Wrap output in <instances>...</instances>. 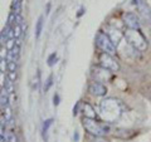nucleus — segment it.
I'll return each mask as SVG.
<instances>
[{
	"label": "nucleus",
	"instance_id": "f8f14e48",
	"mask_svg": "<svg viewBox=\"0 0 151 142\" xmlns=\"http://www.w3.org/2000/svg\"><path fill=\"white\" fill-rule=\"evenodd\" d=\"M0 101H1V108H3V110L5 107H8L9 99H8V92H6L5 88H1V96H0Z\"/></svg>",
	"mask_w": 151,
	"mask_h": 142
},
{
	"label": "nucleus",
	"instance_id": "f3484780",
	"mask_svg": "<svg viewBox=\"0 0 151 142\" xmlns=\"http://www.w3.org/2000/svg\"><path fill=\"white\" fill-rule=\"evenodd\" d=\"M52 84H53V75L50 74L49 77H48V79H47V84L44 86V91H48V89L50 88Z\"/></svg>",
	"mask_w": 151,
	"mask_h": 142
},
{
	"label": "nucleus",
	"instance_id": "412c9836",
	"mask_svg": "<svg viewBox=\"0 0 151 142\" xmlns=\"http://www.w3.org/2000/svg\"><path fill=\"white\" fill-rule=\"evenodd\" d=\"M6 55H8V53H6V47L1 45V53H0V58H1V59H5Z\"/></svg>",
	"mask_w": 151,
	"mask_h": 142
},
{
	"label": "nucleus",
	"instance_id": "b1692460",
	"mask_svg": "<svg viewBox=\"0 0 151 142\" xmlns=\"http://www.w3.org/2000/svg\"><path fill=\"white\" fill-rule=\"evenodd\" d=\"M73 138H74V141L77 142L78 140H79V135H78V132H74V136H73Z\"/></svg>",
	"mask_w": 151,
	"mask_h": 142
},
{
	"label": "nucleus",
	"instance_id": "f03ea898",
	"mask_svg": "<svg viewBox=\"0 0 151 142\" xmlns=\"http://www.w3.org/2000/svg\"><path fill=\"white\" fill-rule=\"evenodd\" d=\"M125 39L135 50L139 52H145L147 49V40L144 37V34L140 30H134V29H127L125 32Z\"/></svg>",
	"mask_w": 151,
	"mask_h": 142
},
{
	"label": "nucleus",
	"instance_id": "5701e85b",
	"mask_svg": "<svg viewBox=\"0 0 151 142\" xmlns=\"http://www.w3.org/2000/svg\"><path fill=\"white\" fill-rule=\"evenodd\" d=\"M53 103H54V106H58L59 105V96L58 94H54V97H53Z\"/></svg>",
	"mask_w": 151,
	"mask_h": 142
},
{
	"label": "nucleus",
	"instance_id": "f257e3e1",
	"mask_svg": "<svg viewBox=\"0 0 151 142\" xmlns=\"http://www.w3.org/2000/svg\"><path fill=\"white\" fill-rule=\"evenodd\" d=\"M100 112L102 118L107 123L116 122L124 112V105L116 98H106L100 105Z\"/></svg>",
	"mask_w": 151,
	"mask_h": 142
},
{
	"label": "nucleus",
	"instance_id": "dca6fc26",
	"mask_svg": "<svg viewBox=\"0 0 151 142\" xmlns=\"http://www.w3.org/2000/svg\"><path fill=\"white\" fill-rule=\"evenodd\" d=\"M55 63H57V54L55 53H52L48 57V65H49V67H53Z\"/></svg>",
	"mask_w": 151,
	"mask_h": 142
},
{
	"label": "nucleus",
	"instance_id": "9b49d317",
	"mask_svg": "<svg viewBox=\"0 0 151 142\" xmlns=\"http://www.w3.org/2000/svg\"><path fill=\"white\" fill-rule=\"evenodd\" d=\"M43 22H44V16L40 15L37 20V25H35V38L39 39L40 34H42V30H43Z\"/></svg>",
	"mask_w": 151,
	"mask_h": 142
},
{
	"label": "nucleus",
	"instance_id": "a211bd4d",
	"mask_svg": "<svg viewBox=\"0 0 151 142\" xmlns=\"http://www.w3.org/2000/svg\"><path fill=\"white\" fill-rule=\"evenodd\" d=\"M6 142H18L17 136L14 133H12V132H9L8 136H6Z\"/></svg>",
	"mask_w": 151,
	"mask_h": 142
},
{
	"label": "nucleus",
	"instance_id": "2eb2a0df",
	"mask_svg": "<svg viewBox=\"0 0 151 142\" xmlns=\"http://www.w3.org/2000/svg\"><path fill=\"white\" fill-rule=\"evenodd\" d=\"M3 111H4V113H3L4 118H5L6 121H12V116H13V115H12V108L8 106V107H5V108H4Z\"/></svg>",
	"mask_w": 151,
	"mask_h": 142
},
{
	"label": "nucleus",
	"instance_id": "4be33fe9",
	"mask_svg": "<svg viewBox=\"0 0 151 142\" xmlns=\"http://www.w3.org/2000/svg\"><path fill=\"white\" fill-rule=\"evenodd\" d=\"M8 78L10 79L12 82H15V79H17V72H9Z\"/></svg>",
	"mask_w": 151,
	"mask_h": 142
},
{
	"label": "nucleus",
	"instance_id": "39448f33",
	"mask_svg": "<svg viewBox=\"0 0 151 142\" xmlns=\"http://www.w3.org/2000/svg\"><path fill=\"white\" fill-rule=\"evenodd\" d=\"M98 62H100V65L102 68H105L107 70H110V72H119L120 70V64L119 62L113 58V57L111 54L108 53H102L100 54V57H98Z\"/></svg>",
	"mask_w": 151,
	"mask_h": 142
},
{
	"label": "nucleus",
	"instance_id": "ddd939ff",
	"mask_svg": "<svg viewBox=\"0 0 151 142\" xmlns=\"http://www.w3.org/2000/svg\"><path fill=\"white\" fill-rule=\"evenodd\" d=\"M53 123V120L52 118H48V120H45L43 122V127H42V132H43V136H44V138H47V133H48V130H49V127L50 125Z\"/></svg>",
	"mask_w": 151,
	"mask_h": 142
},
{
	"label": "nucleus",
	"instance_id": "423d86ee",
	"mask_svg": "<svg viewBox=\"0 0 151 142\" xmlns=\"http://www.w3.org/2000/svg\"><path fill=\"white\" fill-rule=\"evenodd\" d=\"M124 24L129 29L140 30V19L134 13H126L124 14Z\"/></svg>",
	"mask_w": 151,
	"mask_h": 142
},
{
	"label": "nucleus",
	"instance_id": "393cba45",
	"mask_svg": "<svg viewBox=\"0 0 151 142\" xmlns=\"http://www.w3.org/2000/svg\"><path fill=\"white\" fill-rule=\"evenodd\" d=\"M83 11H84V10H83V9H81V10H79V13H78V16H81V15H82V14H83Z\"/></svg>",
	"mask_w": 151,
	"mask_h": 142
},
{
	"label": "nucleus",
	"instance_id": "0eeeda50",
	"mask_svg": "<svg viewBox=\"0 0 151 142\" xmlns=\"http://www.w3.org/2000/svg\"><path fill=\"white\" fill-rule=\"evenodd\" d=\"M111 73L112 72H110V70H107L105 68H102L100 65V67H97V68L93 69L92 75H93V78L96 79V82L102 83V82H106V80H108L111 78Z\"/></svg>",
	"mask_w": 151,
	"mask_h": 142
},
{
	"label": "nucleus",
	"instance_id": "20e7f679",
	"mask_svg": "<svg viewBox=\"0 0 151 142\" xmlns=\"http://www.w3.org/2000/svg\"><path fill=\"white\" fill-rule=\"evenodd\" d=\"M96 44H97L98 48L103 52V53H108L111 55H113L116 53V45L113 44L111 38L108 37L106 33L100 32L96 35Z\"/></svg>",
	"mask_w": 151,
	"mask_h": 142
},
{
	"label": "nucleus",
	"instance_id": "1a4fd4ad",
	"mask_svg": "<svg viewBox=\"0 0 151 142\" xmlns=\"http://www.w3.org/2000/svg\"><path fill=\"white\" fill-rule=\"evenodd\" d=\"M83 115L87 118H94L96 117V112H94L93 107L89 103H84L83 105Z\"/></svg>",
	"mask_w": 151,
	"mask_h": 142
},
{
	"label": "nucleus",
	"instance_id": "9d476101",
	"mask_svg": "<svg viewBox=\"0 0 151 142\" xmlns=\"http://www.w3.org/2000/svg\"><path fill=\"white\" fill-rule=\"evenodd\" d=\"M137 8H139V11L142 14V15L145 16V18H147L149 20H151V11H150V9H149V6L146 5V4L142 1V3H140L139 5H137Z\"/></svg>",
	"mask_w": 151,
	"mask_h": 142
},
{
	"label": "nucleus",
	"instance_id": "6ab92c4d",
	"mask_svg": "<svg viewBox=\"0 0 151 142\" xmlns=\"http://www.w3.org/2000/svg\"><path fill=\"white\" fill-rule=\"evenodd\" d=\"M8 60L6 59H1L0 60V70H1V73L5 72V68H8Z\"/></svg>",
	"mask_w": 151,
	"mask_h": 142
},
{
	"label": "nucleus",
	"instance_id": "aec40b11",
	"mask_svg": "<svg viewBox=\"0 0 151 142\" xmlns=\"http://www.w3.org/2000/svg\"><path fill=\"white\" fill-rule=\"evenodd\" d=\"M9 72H17V63L15 62H8Z\"/></svg>",
	"mask_w": 151,
	"mask_h": 142
},
{
	"label": "nucleus",
	"instance_id": "4468645a",
	"mask_svg": "<svg viewBox=\"0 0 151 142\" xmlns=\"http://www.w3.org/2000/svg\"><path fill=\"white\" fill-rule=\"evenodd\" d=\"M1 88H5L8 94H12L14 92V82H12L9 78H6V82L4 84V87H1Z\"/></svg>",
	"mask_w": 151,
	"mask_h": 142
},
{
	"label": "nucleus",
	"instance_id": "7ed1b4c3",
	"mask_svg": "<svg viewBox=\"0 0 151 142\" xmlns=\"http://www.w3.org/2000/svg\"><path fill=\"white\" fill-rule=\"evenodd\" d=\"M83 127L89 135L94 137L105 136L108 132V130H110L108 125H102L100 122H97L94 118H87V117H83Z\"/></svg>",
	"mask_w": 151,
	"mask_h": 142
},
{
	"label": "nucleus",
	"instance_id": "6e6552de",
	"mask_svg": "<svg viewBox=\"0 0 151 142\" xmlns=\"http://www.w3.org/2000/svg\"><path fill=\"white\" fill-rule=\"evenodd\" d=\"M88 91L91 92L93 96H97V97H103L107 94V87L105 86L103 83H100V82H92L89 84L88 87Z\"/></svg>",
	"mask_w": 151,
	"mask_h": 142
}]
</instances>
